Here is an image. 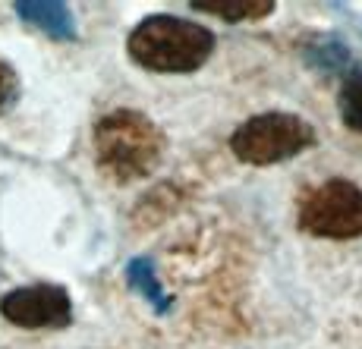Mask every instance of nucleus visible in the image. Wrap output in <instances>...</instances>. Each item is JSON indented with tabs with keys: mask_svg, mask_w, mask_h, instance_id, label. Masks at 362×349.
<instances>
[{
	"mask_svg": "<svg viewBox=\"0 0 362 349\" xmlns=\"http://www.w3.org/2000/svg\"><path fill=\"white\" fill-rule=\"evenodd\" d=\"M92 155L107 183L129 186L148 179L161 167L167 155V132L142 110L117 107L95 123Z\"/></svg>",
	"mask_w": 362,
	"mask_h": 349,
	"instance_id": "1",
	"label": "nucleus"
},
{
	"mask_svg": "<svg viewBox=\"0 0 362 349\" xmlns=\"http://www.w3.org/2000/svg\"><path fill=\"white\" fill-rule=\"evenodd\" d=\"M214 32L208 25L173 13H151L132 25L127 54L148 73H196L211 60Z\"/></svg>",
	"mask_w": 362,
	"mask_h": 349,
	"instance_id": "2",
	"label": "nucleus"
},
{
	"mask_svg": "<svg viewBox=\"0 0 362 349\" xmlns=\"http://www.w3.org/2000/svg\"><path fill=\"white\" fill-rule=\"evenodd\" d=\"M318 132L293 110H262L243 120L230 136V151L246 167H274L315 148Z\"/></svg>",
	"mask_w": 362,
	"mask_h": 349,
	"instance_id": "3",
	"label": "nucleus"
},
{
	"mask_svg": "<svg viewBox=\"0 0 362 349\" xmlns=\"http://www.w3.org/2000/svg\"><path fill=\"white\" fill-rule=\"evenodd\" d=\"M296 227L315 239L350 242L362 236V186L331 177L303 189L296 201Z\"/></svg>",
	"mask_w": 362,
	"mask_h": 349,
	"instance_id": "4",
	"label": "nucleus"
},
{
	"mask_svg": "<svg viewBox=\"0 0 362 349\" xmlns=\"http://www.w3.org/2000/svg\"><path fill=\"white\" fill-rule=\"evenodd\" d=\"M0 315L23 331H64L73 324V299L60 283H29L0 296Z\"/></svg>",
	"mask_w": 362,
	"mask_h": 349,
	"instance_id": "5",
	"label": "nucleus"
},
{
	"mask_svg": "<svg viewBox=\"0 0 362 349\" xmlns=\"http://www.w3.org/2000/svg\"><path fill=\"white\" fill-rule=\"evenodd\" d=\"M13 13L23 19L25 25L38 29L41 35H47L51 41H76L79 29H76V16L66 4L57 0H16Z\"/></svg>",
	"mask_w": 362,
	"mask_h": 349,
	"instance_id": "6",
	"label": "nucleus"
},
{
	"mask_svg": "<svg viewBox=\"0 0 362 349\" xmlns=\"http://www.w3.org/2000/svg\"><path fill=\"white\" fill-rule=\"evenodd\" d=\"M127 283L132 292H139V296L155 309V315H167V312L173 309V299L164 292L161 280H158V268L148 255H136L127 264Z\"/></svg>",
	"mask_w": 362,
	"mask_h": 349,
	"instance_id": "7",
	"label": "nucleus"
},
{
	"mask_svg": "<svg viewBox=\"0 0 362 349\" xmlns=\"http://www.w3.org/2000/svg\"><path fill=\"white\" fill-rule=\"evenodd\" d=\"M196 13H211L224 23H262L277 10L274 0H192Z\"/></svg>",
	"mask_w": 362,
	"mask_h": 349,
	"instance_id": "8",
	"label": "nucleus"
},
{
	"mask_svg": "<svg viewBox=\"0 0 362 349\" xmlns=\"http://www.w3.org/2000/svg\"><path fill=\"white\" fill-rule=\"evenodd\" d=\"M303 57H305V64L315 69H340V73H346V69L356 66L350 47L337 35H312L303 45Z\"/></svg>",
	"mask_w": 362,
	"mask_h": 349,
	"instance_id": "9",
	"label": "nucleus"
},
{
	"mask_svg": "<svg viewBox=\"0 0 362 349\" xmlns=\"http://www.w3.org/2000/svg\"><path fill=\"white\" fill-rule=\"evenodd\" d=\"M337 114L344 120V126L362 136V66H353L340 79L337 92Z\"/></svg>",
	"mask_w": 362,
	"mask_h": 349,
	"instance_id": "10",
	"label": "nucleus"
},
{
	"mask_svg": "<svg viewBox=\"0 0 362 349\" xmlns=\"http://www.w3.org/2000/svg\"><path fill=\"white\" fill-rule=\"evenodd\" d=\"M23 97V79H19L16 66L6 57H0V117H6Z\"/></svg>",
	"mask_w": 362,
	"mask_h": 349,
	"instance_id": "11",
	"label": "nucleus"
}]
</instances>
